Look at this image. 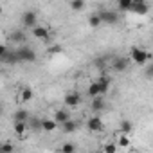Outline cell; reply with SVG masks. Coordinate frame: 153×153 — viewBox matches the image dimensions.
Returning <instances> with one entry per match:
<instances>
[{
	"instance_id": "2e32d148",
	"label": "cell",
	"mask_w": 153,
	"mask_h": 153,
	"mask_svg": "<svg viewBox=\"0 0 153 153\" xmlns=\"http://www.w3.org/2000/svg\"><path fill=\"white\" fill-rule=\"evenodd\" d=\"M90 108H92L94 112H103V108H105L103 96H99V97H94V99H92V103H90Z\"/></svg>"
},
{
	"instance_id": "4316f807",
	"label": "cell",
	"mask_w": 153,
	"mask_h": 153,
	"mask_svg": "<svg viewBox=\"0 0 153 153\" xmlns=\"http://www.w3.org/2000/svg\"><path fill=\"white\" fill-rule=\"evenodd\" d=\"M68 6H70L72 11H81V9L85 7V2H81V0H72Z\"/></svg>"
},
{
	"instance_id": "44dd1931",
	"label": "cell",
	"mask_w": 153,
	"mask_h": 153,
	"mask_svg": "<svg viewBox=\"0 0 153 153\" xmlns=\"http://www.w3.org/2000/svg\"><path fill=\"white\" fill-rule=\"evenodd\" d=\"M101 24H103V22H101V18H99V15H97V13H94V15H90V16H88V25H90L92 29H97Z\"/></svg>"
},
{
	"instance_id": "cb8c5ba5",
	"label": "cell",
	"mask_w": 153,
	"mask_h": 153,
	"mask_svg": "<svg viewBox=\"0 0 153 153\" xmlns=\"http://www.w3.org/2000/svg\"><path fill=\"white\" fill-rule=\"evenodd\" d=\"M117 146H121V148H128L130 146V135H119V139H117Z\"/></svg>"
},
{
	"instance_id": "f546056e",
	"label": "cell",
	"mask_w": 153,
	"mask_h": 153,
	"mask_svg": "<svg viewBox=\"0 0 153 153\" xmlns=\"http://www.w3.org/2000/svg\"><path fill=\"white\" fill-rule=\"evenodd\" d=\"M146 76H148V78H153V63L146 68Z\"/></svg>"
},
{
	"instance_id": "3957f363",
	"label": "cell",
	"mask_w": 153,
	"mask_h": 153,
	"mask_svg": "<svg viewBox=\"0 0 153 153\" xmlns=\"http://www.w3.org/2000/svg\"><path fill=\"white\" fill-rule=\"evenodd\" d=\"M63 103H65V106H68V108H76V106L81 105V96H79L78 92H68V94L63 97Z\"/></svg>"
},
{
	"instance_id": "8fae6325",
	"label": "cell",
	"mask_w": 153,
	"mask_h": 153,
	"mask_svg": "<svg viewBox=\"0 0 153 153\" xmlns=\"http://www.w3.org/2000/svg\"><path fill=\"white\" fill-rule=\"evenodd\" d=\"M126 65H128V61H126L124 58H121V56H117V58L114 59V63H112V67H114L115 72H124V70H126Z\"/></svg>"
},
{
	"instance_id": "d4e9b609",
	"label": "cell",
	"mask_w": 153,
	"mask_h": 153,
	"mask_svg": "<svg viewBox=\"0 0 153 153\" xmlns=\"http://www.w3.org/2000/svg\"><path fill=\"white\" fill-rule=\"evenodd\" d=\"M61 153H76V144H72V142H63V144H61Z\"/></svg>"
},
{
	"instance_id": "30bf717a",
	"label": "cell",
	"mask_w": 153,
	"mask_h": 153,
	"mask_svg": "<svg viewBox=\"0 0 153 153\" xmlns=\"http://www.w3.org/2000/svg\"><path fill=\"white\" fill-rule=\"evenodd\" d=\"M54 121L61 126V124H65L67 121H70V114H68L67 110H56V114H54Z\"/></svg>"
},
{
	"instance_id": "9a60e30c",
	"label": "cell",
	"mask_w": 153,
	"mask_h": 153,
	"mask_svg": "<svg viewBox=\"0 0 153 153\" xmlns=\"http://www.w3.org/2000/svg\"><path fill=\"white\" fill-rule=\"evenodd\" d=\"M29 131V124L27 123H15V133L18 135V137H25V133Z\"/></svg>"
},
{
	"instance_id": "7a4b0ae2",
	"label": "cell",
	"mask_w": 153,
	"mask_h": 153,
	"mask_svg": "<svg viewBox=\"0 0 153 153\" xmlns=\"http://www.w3.org/2000/svg\"><path fill=\"white\" fill-rule=\"evenodd\" d=\"M130 58L133 59V63H137V65H144V63L151 58V54H149L148 51L140 49V47H131V49H130Z\"/></svg>"
},
{
	"instance_id": "ac0fdd59",
	"label": "cell",
	"mask_w": 153,
	"mask_h": 153,
	"mask_svg": "<svg viewBox=\"0 0 153 153\" xmlns=\"http://www.w3.org/2000/svg\"><path fill=\"white\" fill-rule=\"evenodd\" d=\"M61 130H63V133H74L76 130H78V123L76 121H67L65 124H61Z\"/></svg>"
},
{
	"instance_id": "f1b7e54d",
	"label": "cell",
	"mask_w": 153,
	"mask_h": 153,
	"mask_svg": "<svg viewBox=\"0 0 153 153\" xmlns=\"http://www.w3.org/2000/svg\"><path fill=\"white\" fill-rule=\"evenodd\" d=\"M49 52H51V54H58V52H61V47H59V45H52V47L49 49Z\"/></svg>"
},
{
	"instance_id": "4dcf8cb0",
	"label": "cell",
	"mask_w": 153,
	"mask_h": 153,
	"mask_svg": "<svg viewBox=\"0 0 153 153\" xmlns=\"http://www.w3.org/2000/svg\"><path fill=\"white\" fill-rule=\"evenodd\" d=\"M133 153H135V151H133Z\"/></svg>"
},
{
	"instance_id": "8992f818",
	"label": "cell",
	"mask_w": 153,
	"mask_h": 153,
	"mask_svg": "<svg viewBox=\"0 0 153 153\" xmlns=\"http://www.w3.org/2000/svg\"><path fill=\"white\" fill-rule=\"evenodd\" d=\"M97 15H99L101 22H103V24H108V25L117 24V20H119V16H117L115 11H101V13H97Z\"/></svg>"
},
{
	"instance_id": "484cf974",
	"label": "cell",
	"mask_w": 153,
	"mask_h": 153,
	"mask_svg": "<svg viewBox=\"0 0 153 153\" xmlns=\"http://www.w3.org/2000/svg\"><path fill=\"white\" fill-rule=\"evenodd\" d=\"M103 153H117V144L115 142H106L103 146Z\"/></svg>"
},
{
	"instance_id": "ba28073f",
	"label": "cell",
	"mask_w": 153,
	"mask_h": 153,
	"mask_svg": "<svg viewBox=\"0 0 153 153\" xmlns=\"http://www.w3.org/2000/svg\"><path fill=\"white\" fill-rule=\"evenodd\" d=\"M131 11L137 13V15H146V13L149 11V6H148L146 2H140V0H133V7H131Z\"/></svg>"
},
{
	"instance_id": "5bb4252c",
	"label": "cell",
	"mask_w": 153,
	"mask_h": 153,
	"mask_svg": "<svg viewBox=\"0 0 153 153\" xmlns=\"http://www.w3.org/2000/svg\"><path fill=\"white\" fill-rule=\"evenodd\" d=\"M31 115L27 110H16L15 112V123H29Z\"/></svg>"
},
{
	"instance_id": "83f0119b",
	"label": "cell",
	"mask_w": 153,
	"mask_h": 153,
	"mask_svg": "<svg viewBox=\"0 0 153 153\" xmlns=\"http://www.w3.org/2000/svg\"><path fill=\"white\" fill-rule=\"evenodd\" d=\"M15 151V144L13 142H4L0 146V153H13Z\"/></svg>"
},
{
	"instance_id": "5b68a950",
	"label": "cell",
	"mask_w": 153,
	"mask_h": 153,
	"mask_svg": "<svg viewBox=\"0 0 153 153\" xmlns=\"http://www.w3.org/2000/svg\"><path fill=\"white\" fill-rule=\"evenodd\" d=\"M22 25L27 29H34L36 27V13L34 11H25L22 15Z\"/></svg>"
},
{
	"instance_id": "9c48e42d",
	"label": "cell",
	"mask_w": 153,
	"mask_h": 153,
	"mask_svg": "<svg viewBox=\"0 0 153 153\" xmlns=\"http://www.w3.org/2000/svg\"><path fill=\"white\" fill-rule=\"evenodd\" d=\"M33 97H34V92H33V88H31V87H24V88L20 90V96H18V99H20L22 103H29Z\"/></svg>"
},
{
	"instance_id": "7402d4cb",
	"label": "cell",
	"mask_w": 153,
	"mask_h": 153,
	"mask_svg": "<svg viewBox=\"0 0 153 153\" xmlns=\"http://www.w3.org/2000/svg\"><path fill=\"white\" fill-rule=\"evenodd\" d=\"M11 40L15 43H24L25 42V34L22 31H15V33H11Z\"/></svg>"
},
{
	"instance_id": "52a82bcc",
	"label": "cell",
	"mask_w": 153,
	"mask_h": 153,
	"mask_svg": "<svg viewBox=\"0 0 153 153\" xmlns=\"http://www.w3.org/2000/svg\"><path fill=\"white\" fill-rule=\"evenodd\" d=\"M33 36L34 38H38V40H49V29L47 27H43V25H36L34 29H33Z\"/></svg>"
},
{
	"instance_id": "4fadbf2b",
	"label": "cell",
	"mask_w": 153,
	"mask_h": 153,
	"mask_svg": "<svg viewBox=\"0 0 153 153\" xmlns=\"http://www.w3.org/2000/svg\"><path fill=\"white\" fill-rule=\"evenodd\" d=\"M119 131H121L123 135H130V133L133 131V123L128 121V119L121 121V124H119Z\"/></svg>"
},
{
	"instance_id": "6da1fadb",
	"label": "cell",
	"mask_w": 153,
	"mask_h": 153,
	"mask_svg": "<svg viewBox=\"0 0 153 153\" xmlns=\"http://www.w3.org/2000/svg\"><path fill=\"white\" fill-rule=\"evenodd\" d=\"M16 56H18V61L22 63H34L36 61V52L34 49L27 47V45H22L20 49H16Z\"/></svg>"
},
{
	"instance_id": "d6986e66",
	"label": "cell",
	"mask_w": 153,
	"mask_h": 153,
	"mask_svg": "<svg viewBox=\"0 0 153 153\" xmlns=\"http://www.w3.org/2000/svg\"><path fill=\"white\" fill-rule=\"evenodd\" d=\"M27 124H29V130H31V131H42V119L31 117Z\"/></svg>"
},
{
	"instance_id": "7c38bea8",
	"label": "cell",
	"mask_w": 153,
	"mask_h": 153,
	"mask_svg": "<svg viewBox=\"0 0 153 153\" xmlns=\"http://www.w3.org/2000/svg\"><path fill=\"white\" fill-rule=\"evenodd\" d=\"M59 124L54 119H42V130L43 131H54Z\"/></svg>"
},
{
	"instance_id": "277c9868",
	"label": "cell",
	"mask_w": 153,
	"mask_h": 153,
	"mask_svg": "<svg viewBox=\"0 0 153 153\" xmlns=\"http://www.w3.org/2000/svg\"><path fill=\"white\" fill-rule=\"evenodd\" d=\"M87 128H88L92 133H97V131H103L105 124H103L101 117H97V115H92V117L87 121Z\"/></svg>"
},
{
	"instance_id": "603a6c76",
	"label": "cell",
	"mask_w": 153,
	"mask_h": 153,
	"mask_svg": "<svg viewBox=\"0 0 153 153\" xmlns=\"http://www.w3.org/2000/svg\"><path fill=\"white\" fill-rule=\"evenodd\" d=\"M133 7V0H124V2H119L117 4V9L119 11H131Z\"/></svg>"
},
{
	"instance_id": "ffe728a7",
	"label": "cell",
	"mask_w": 153,
	"mask_h": 153,
	"mask_svg": "<svg viewBox=\"0 0 153 153\" xmlns=\"http://www.w3.org/2000/svg\"><path fill=\"white\" fill-rule=\"evenodd\" d=\"M97 83H99V87H101V92H103V96L108 92V88H110V78L108 76H101V78L97 79Z\"/></svg>"
},
{
	"instance_id": "e0dca14e",
	"label": "cell",
	"mask_w": 153,
	"mask_h": 153,
	"mask_svg": "<svg viewBox=\"0 0 153 153\" xmlns=\"http://www.w3.org/2000/svg\"><path fill=\"white\" fill-rule=\"evenodd\" d=\"M88 96L94 99V97H99V96H103V92H101V87H99V83L97 81H94L90 87H88Z\"/></svg>"
}]
</instances>
